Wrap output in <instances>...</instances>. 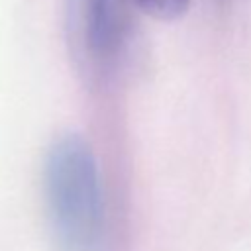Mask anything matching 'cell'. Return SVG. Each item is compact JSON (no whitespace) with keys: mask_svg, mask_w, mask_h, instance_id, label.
<instances>
[{"mask_svg":"<svg viewBox=\"0 0 251 251\" xmlns=\"http://www.w3.org/2000/svg\"><path fill=\"white\" fill-rule=\"evenodd\" d=\"M43 198L57 251H102L110 212L96 155L78 133L59 135L43 161Z\"/></svg>","mask_w":251,"mask_h":251,"instance_id":"cell-1","label":"cell"},{"mask_svg":"<svg viewBox=\"0 0 251 251\" xmlns=\"http://www.w3.org/2000/svg\"><path fill=\"white\" fill-rule=\"evenodd\" d=\"M80 49L94 67L114 65L129 35V0H73Z\"/></svg>","mask_w":251,"mask_h":251,"instance_id":"cell-2","label":"cell"},{"mask_svg":"<svg viewBox=\"0 0 251 251\" xmlns=\"http://www.w3.org/2000/svg\"><path fill=\"white\" fill-rule=\"evenodd\" d=\"M145 14L159 20H175L186 14L190 0H131Z\"/></svg>","mask_w":251,"mask_h":251,"instance_id":"cell-3","label":"cell"}]
</instances>
